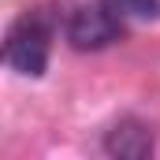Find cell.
<instances>
[{"mask_svg":"<svg viewBox=\"0 0 160 160\" xmlns=\"http://www.w3.org/2000/svg\"><path fill=\"white\" fill-rule=\"evenodd\" d=\"M127 22H149L160 15V0H112Z\"/></svg>","mask_w":160,"mask_h":160,"instance_id":"obj_4","label":"cell"},{"mask_svg":"<svg viewBox=\"0 0 160 160\" xmlns=\"http://www.w3.org/2000/svg\"><path fill=\"white\" fill-rule=\"evenodd\" d=\"M123 30H127V19L116 11L112 0H75L63 11V34L82 52L119 41Z\"/></svg>","mask_w":160,"mask_h":160,"instance_id":"obj_2","label":"cell"},{"mask_svg":"<svg viewBox=\"0 0 160 160\" xmlns=\"http://www.w3.org/2000/svg\"><path fill=\"white\" fill-rule=\"evenodd\" d=\"M104 153L112 157H127V160H138V157H149L153 153V130L138 119H123L108 130L104 138Z\"/></svg>","mask_w":160,"mask_h":160,"instance_id":"obj_3","label":"cell"},{"mask_svg":"<svg viewBox=\"0 0 160 160\" xmlns=\"http://www.w3.org/2000/svg\"><path fill=\"white\" fill-rule=\"evenodd\" d=\"M52 19L45 11H26L11 22L8 41H4V63L15 71V75H26V78H38L48 67V52H52Z\"/></svg>","mask_w":160,"mask_h":160,"instance_id":"obj_1","label":"cell"}]
</instances>
